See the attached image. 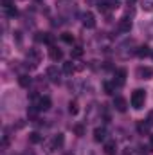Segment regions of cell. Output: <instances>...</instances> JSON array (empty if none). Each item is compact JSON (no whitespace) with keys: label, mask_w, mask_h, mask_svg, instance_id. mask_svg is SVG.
Instances as JSON below:
<instances>
[{"label":"cell","mask_w":153,"mask_h":155,"mask_svg":"<svg viewBox=\"0 0 153 155\" xmlns=\"http://www.w3.org/2000/svg\"><path fill=\"white\" fill-rule=\"evenodd\" d=\"M130 103H132V107H133L135 110H141V108L144 107V103H146V92H144L142 88L133 90V92H132V97H130Z\"/></svg>","instance_id":"1"},{"label":"cell","mask_w":153,"mask_h":155,"mask_svg":"<svg viewBox=\"0 0 153 155\" xmlns=\"http://www.w3.org/2000/svg\"><path fill=\"white\" fill-rule=\"evenodd\" d=\"M40 61H41V52L38 49H29V52H27V67L36 69L40 65Z\"/></svg>","instance_id":"2"},{"label":"cell","mask_w":153,"mask_h":155,"mask_svg":"<svg viewBox=\"0 0 153 155\" xmlns=\"http://www.w3.org/2000/svg\"><path fill=\"white\" fill-rule=\"evenodd\" d=\"M61 72H63V71H60L58 67L50 65V67H47L45 76H47V79H49V81H52V83H60V81H61Z\"/></svg>","instance_id":"3"},{"label":"cell","mask_w":153,"mask_h":155,"mask_svg":"<svg viewBox=\"0 0 153 155\" xmlns=\"http://www.w3.org/2000/svg\"><path fill=\"white\" fill-rule=\"evenodd\" d=\"M81 22H83V25H85L86 29H94V27H96V16H94L90 11H86V13L81 15Z\"/></svg>","instance_id":"4"},{"label":"cell","mask_w":153,"mask_h":155,"mask_svg":"<svg viewBox=\"0 0 153 155\" xmlns=\"http://www.w3.org/2000/svg\"><path fill=\"white\" fill-rule=\"evenodd\" d=\"M114 108L117 110V112H126V108H128V101H126L124 97L117 96V97H114Z\"/></svg>","instance_id":"5"},{"label":"cell","mask_w":153,"mask_h":155,"mask_svg":"<svg viewBox=\"0 0 153 155\" xmlns=\"http://www.w3.org/2000/svg\"><path fill=\"white\" fill-rule=\"evenodd\" d=\"M56 5H58L60 13H63V15H65V13H69V11H70V13H74V4H70L69 0H58V4H56Z\"/></svg>","instance_id":"6"},{"label":"cell","mask_w":153,"mask_h":155,"mask_svg":"<svg viewBox=\"0 0 153 155\" xmlns=\"http://www.w3.org/2000/svg\"><path fill=\"white\" fill-rule=\"evenodd\" d=\"M52 107V101L45 96V97H40L38 103H36V108H38V112H47L49 108Z\"/></svg>","instance_id":"7"},{"label":"cell","mask_w":153,"mask_h":155,"mask_svg":"<svg viewBox=\"0 0 153 155\" xmlns=\"http://www.w3.org/2000/svg\"><path fill=\"white\" fill-rule=\"evenodd\" d=\"M137 78H139V79H151L153 69L151 67H139V69H137Z\"/></svg>","instance_id":"8"},{"label":"cell","mask_w":153,"mask_h":155,"mask_svg":"<svg viewBox=\"0 0 153 155\" xmlns=\"http://www.w3.org/2000/svg\"><path fill=\"white\" fill-rule=\"evenodd\" d=\"M105 139H106V128L105 126H97L94 130V141L96 143H103Z\"/></svg>","instance_id":"9"},{"label":"cell","mask_w":153,"mask_h":155,"mask_svg":"<svg viewBox=\"0 0 153 155\" xmlns=\"http://www.w3.org/2000/svg\"><path fill=\"white\" fill-rule=\"evenodd\" d=\"M130 29H132V20L128 16H122L119 20V31L121 33H130Z\"/></svg>","instance_id":"10"},{"label":"cell","mask_w":153,"mask_h":155,"mask_svg":"<svg viewBox=\"0 0 153 155\" xmlns=\"http://www.w3.org/2000/svg\"><path fill=\"white\" fill-rule=\"evenodd\" d=\"M150 123H148V119L146 121H137V132L141 134V135H148L150 134Z\"/></svg>","instance_id":"11"},{"label":"cell","mask_w":153,"mask_h":155,"mask_svg":"<svg viewBox=\"0 0 153 155\" xmlns=\"http://www.w3.org/2000/svg\"><path fill=\"white\" fill-rule=\"evenodd\" d=\"M49 56H50V60L52 61H58V60H61L63 58V52H61V49H58V47H50L49 49Z\"/></svg>","instance_id":"12"},{"label":"cell","mask_w":153,"mask_h":155,"mask_svg":"<svg viewBox=\"0 0 153 155\" xmlns=\"http://www.w3.org/2000/svg\"><path fill=\"white\" fill-rule=\"evenodd\" d=\"M124 81H126V71H124V69H119V71L115 72V81L114 83L117 85V87H122Z\"/></svg>","instance_id":"13"},{"label":"cell","mask_w":153,"mask_h":155,"mask_svg":"<svg viewBox=\"0 0 153 155\" xmlns=\"http://www.w3.org/2000/svg\"><path fill=\"white\" fill-rule=\"evenodd\" d=\"M103 150H105L106 155H115V152H117V143H115V141H106Z\"/></svg>","instance_id":"14"},{"label":"cell","mask_w":153,"mask_h":155,"mask_svg":"<svg viewBox=\"0 0 153 155\" xmlns=\"http://www.w3.org/2000/svg\"><path fill=\"white\" fill-rule=\"evenodd\" d=\"M76 69H77V67L72 63V61H65L61 71H63V74H67V76H72V74L76 72Z\"/></svg>","instance_id":"15"},{"label":"cell","mask_w":153,"mask_h":155,"mask_svg":"<svg viewBox=\"0 0 153 155\" xmlns=\"http://www.w3.org/2000/svg\"><path fill=\"white\" fill-rule=\"evenodd\" d=\"M52 143H54V146L60 150V148L63 146V143H65V137H63V134H56V135H54V139H52Z\"/></svg>","instance_id":"16"},{"label":"cell","mask_w":153,"mask_h":155,"mask_svg":"<svg viewBox=\"0 0 153 155\" xmlns=\"http://www.w3.org/2000/svg\"><path fill=\"white\" fill-rule=\"evenodd\" d=\"M31 81H33V79L27 76V74H22V76L18 78V83H20V87H24V88H27V87L31 85Z\"/></svg>","instance_id":"17"},{"label":"cell","mask_w":153,"mask_h":155,"mask_svg":"<svg viewBox=\"0 0 153 155\" xmlns=\"http://www.w3.org/2000/svg\"><path fill=\"white\" fill-rule=\"evenodd\" d=\"M29 141H31L33 144L41 143V141H43V135H41V134H38V132H33V134H29Z\"/></svg>","instance_id":"18"},{"label":"cell","mask_w":153,"mask_h":155,"mask_svg":"<svg viewBox=\"0 0 153 155\" xmlns=\"http://www.w3.org/2000/svg\"><path fill=\"white\" fill-rule=\"evenodd\" d=\"M97 9H99L101 13H106V11H108V9H112V7H110L108 0H101V2L97 4Z\"/></svg>","instance_id":"19"},{"label":"cell","mask_w":153,"mask_h":155,"mask_svg":"<svg viewBox=\"0 0 153 155\" xmlns=\"http://www.w3.org/2000/svg\"><path fill=\"white\" fill-rule=\"evenodd\" d=\"M69 112H70L72 116H76L77 112H79V105H77V101H76V99L69 103Z\"/></svg>","instance_id":"20"},{"label":"cell","mask_w":153,"mask_h":155,"mask_svg":"<svg viewBox=\"0 0 153 155\" xmlns=\"http://www.w3.org/2000/svg\"><path fill=\"white\" fill-rule=\"evenodd\" d=\"M151 54V51L144 45V47H139V51H137V56H141V58H146V56H150Z\"/></svg>","instance_id":"21"},{"label":"cell","mask_w":153,"mask_h":155,"mask_svg":"<svg viewBox=\"0 0 153 155\" xmlns=\"http://www.w3.org/2000/svg\"><path fill=\"white\" fill-rule=\"evenodd\" d=\"M141 7L144 11H153V0H141Z\"/></svg>","instance_id":"22"},{"label":"cell","mask_w":153,"mask_h":155,"mask_svg":"<svg viewBox=\"0 0 153 155\" xmlns=\"http://www.w3.org/2000/svg\"><path fill=\"white\" fill-rule=\"evenodd\" d=\"M72 130H74V134H76L77 137H83V135H85V126H83V124H74Z\"/></svg>","instance_id":"23"},{"label":"cell","mask_w":153,"mask_h":155,"mask_svg":"<svg viewBox=\"0 0 153 155\" xmlns=\"http://www.w3.org/2000/svg\"><path fill=\"white\" fill-rule=\"evenodd\" d=\"M70 54H72V58H81V56H83V49H81V47H74V49L70 51Z\"/></svg>","instance_id":"24"},{"label":"cell","mask_w":153,"mask_h":155,"mask_svg":"<svg viewBox=\"0 0 153 155\" xmlns=\"http://www.w3.org/2000/svg\"><path fill=\"white\" fill-rule=\"evenodd\" d=\"M61 40H63L65 43H72V41H74V36H72L70 33H63V35H61Z\"/></svg>","instance_id":"25"},{"label":"cell","mask_w":153,"mask_h":155,"mask_svg":"<svg viewBox=\"0 0 153 155\" xmlns=\"http://www.w3.org/2000/svg\"><path fill=\"white\" fill-rule=\"evenodd\" d=\"M146 33H148V36H150V38H153V18L150 20V24L146 25Z\"/></svg>","instance_id":"26"},{"label":"cell","mask_w":153,"mask_h":155,"mask_svg":"<svg viewBox=\"0 0 153 155\" xmlns=\"http://www.w3.org/2000/svg\"><path fill=\"white\" fill-rule=\"evenodd\" d=\"M114 90H115V87L112 83H105V92L106 94H114Z\"/></svg>","instance_id":"27"},{"label":"cell","mask_w":153,"mask_h":155,"mask_svg":"<svg viewBox=\"0 0 153 155\" xmlns=\"http://www.w3.org/2000/svg\"><path fill=\"white\" fill-rule=\"evenodd\" d=\"M5 13H7V16H16V9L11 5V7H5Z\"/></svg>","instance_id":"28"},{"label":"cell","mask_w":153,"mask_h":155,"mask_svg":"<svg viewBox=\"0 0 153 155\" xmlns=\"http://www.w3.org/2000/svg\"><path fill=\"white\" fill-rule=\"evenodd\" d=\"M45 38H47V35H45V33H36V36H34L36 41H45Z\"/></svg>","instance_id":"29"},{"label":"cell","mask_w":153,"mask_h":155,"mask_svg":"<svg viewBox=\"0 0 153 155\" xmlns=\"http://www.w3.org/2000/svg\"><path fill=\"white\" fill-rule=\"evenodd\" d=\"M45 43H49V45L52 47V43H54V36H52V35H47V38H45Z\"/></svg>","instance_id":"30"},{"label":"cell","mask_w":153,"mask_h":155,"mask_svg":"<svg viewBox=\"0 0 153 155\" xmlns=\"http://www.w3.org/2000/svg\"><path fill=\"white\" fill-rule=\"evenodd\" d=\"M122 155H135V153H133L132 148H124V150H122Z\"/></svg>","instance_id":"31"},{"label":"cell","mask_w":153,"mask_h":155,"mask_svg":"<svg viewBox=\"0 0 153 155\" xmlns=\"http://www.w3.org/2000/svg\"><path fill=\"white\" fill-rule=\"evenodd\" d=\"M2 2H4V9H5V7H11V5H13V4H11V0H2Z\"/></svg>","instance_id":"32"},{"label":"cell","mask_w":153,"mask_h":155,"mask_svg":"<svg viewBox=\"0 0 153 155\" xmlns=\"http://www.w3.org/2000/svg\"><path fill=\"white\" fill-rule=\"evenodd\" d=\"M148 123H150V124H153V110L148 114Z\"/></svg>","instance_id":"33"},{"label":"cell","mask_w":153,"mask_h":155,"mask_svg":"<svg viewBox=\"0 0 153 155\" xmlns=\"http://www.w3.org/2000/svg\"><path fill=\"white\" fill-rule=\"evenodd\" d=\"M135 2H137V0H126V4H128V5H133Z\"/></svg>","instance_id":"34"},{"label":"cell","mask_w":153,"mask_h":155,"mask_svg":"<svg viewBox=\"0 0 153 155\" xmlns=\"http://www.w3.org/2000/svg\"><path fill=\"white\" fill-rule=\"evenodd\" d=\"M151 58H153V51H151Z\"/></svg>","instance_id":"35"}]
</instances>
